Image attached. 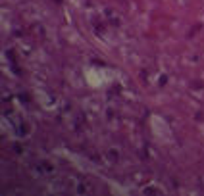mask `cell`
<instances>
[{
	"instance_id": "obj_1",
	"label": "cell",
	"mask_w": 204,
	"mask_h": 196,
	"mask_svg": "<svg viewBox=\"0 0 204 196\" xmlns=\"http://www.w3.org/2000/svg\"><path fill=\"white\" fill-rule=\"evenodd\" d=\"M54 2H56V4H62V2H64V0H54Z\"/></svg>"
}]
</instances>
